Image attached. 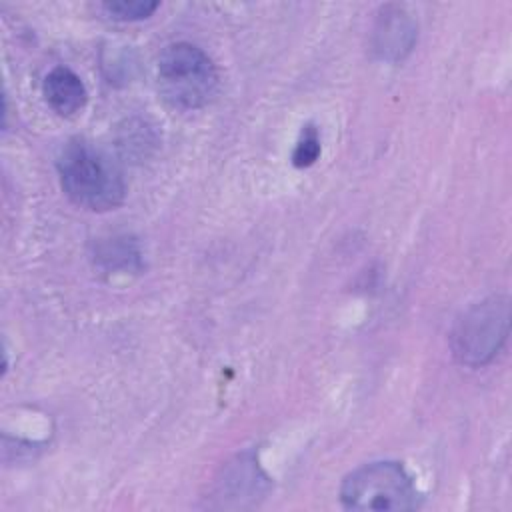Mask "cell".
Returning <instances> with one entry per match:
<instances>
[{
    "mask_svg": "<svg viewBox=\"0 0 512 512\" xmlns=\"http://www.w3.org/2000/svg\"><path fill=\"white\" fill-rule=\"evenodd\" d=\"M420 492L398 462H370L352 470L340 486V502L348 510H414Z\"/></svg>",
    "mask_w": 512,
    "mask_h": 512,
    "instance_id": "cell-3",
    "label": "cell"
},
{
    "mask_svg": "<svg viewBox=\"0 0 512 512\" xmlns=\"http://www.w3.org/2000/svg\"><path fill=\"white\" fill-rule=\"evenodd\" d=\"M42 92L48 106L60 116H74L88 100L82 78L66 66H56L46 74Z\"/></svg>",
    "mask_w": 512,
    "mask_h": 512,
    "instance_id": "cell-6",
    "label": "cell"
},
{
    "mask_svg": "<svg viewBox=\"0 0 512 512\" xmlns=\"http://www.w3.org/2000/svg\"><path fill=\"white\" fill-rule=\"evenodd\" d=\"M416 42V24L400 6H384L374 26V50L382 60H402Z\"/></svg>",
    "mask_w": 512,
    "mask_h": 512,
    "instance_id": "cell-5",
    "label": "cell"
},
{
    "mask_svg": "<svg viewBox=\"0 0 512 512\" xmlns=\"http://www.w3.org/2000/svg\"><path fill=\"white\" fill-rule=\"evenodd\" d=\"M318 156H320L318 130L312 124H306L298 142H296V148L292 152V164L296 168H308L318 160Z\"/></svg>",
    "mask_w": 512,
    "mask_h": 512,
    "instance_id": "cell-8",
    "label": "cell"
},
{
    "mask_svg": "<svg viewBox=\"0 0 512 512\" xmlns=\"http://www.w3.org/2000/svg\"><path fill=\"white\" fill-rule=\"evenodd\" d=\"M66 196L80 208L106 212L122 204L126 186L118 166L82 138L66 142L56 160Z\"/></svg>",
    "mask_w": 512,
    "mask_h": 512,
    "instance_id": "cell-1",
    "label": "cell"
},
{
    "mask_svg": "<svg viewBox=\"0 0 512 512\" xmlns=\"http://www.w3.org/2000/svg\"><path fill=\"white\" fill-rule=\"evenodd\" d=\"M156 82L168 106L176 110H196L214 98L218 72L202 48L190 42H174L158 56Z\"/></svg>",
    "mask_w": 512,
    "mask_h": 512,
    "instance_id": "cell-2",
    "label": "cell"
},
{
    "mask_svg": "<svg viewBox=\"0 0 512 512\" xmlns=\"http://www.w3.org/2000/svg\"><path fill=\"white\" fill-rule=\"evenodd\" d=\"M510 306L504 296H492L468 308L452 330V352L466 366L490 362L508 336Z\"/></svg>",
    "mask_w": 512,
    "mask_h": 512,
    "instance_id": "cell-4",
    "label": "cell"
},
{
    "mask_svg": "<svg viewBox=\"0 0 512 512\" xmlns=\"http://www.w3.org/2000/svg\"><path fill=\"white\" fill-rule=\"evenodd\" d=\"M102 8L106 14L118 22H136L152 16V12L158 8V2H146V0H112L104 2Z\"/></svg>",
    "mask_w": 512,
    "mask_h": 512,
    "instance_id": "cell-7",
    "label": "cell"
}]
</instances>
